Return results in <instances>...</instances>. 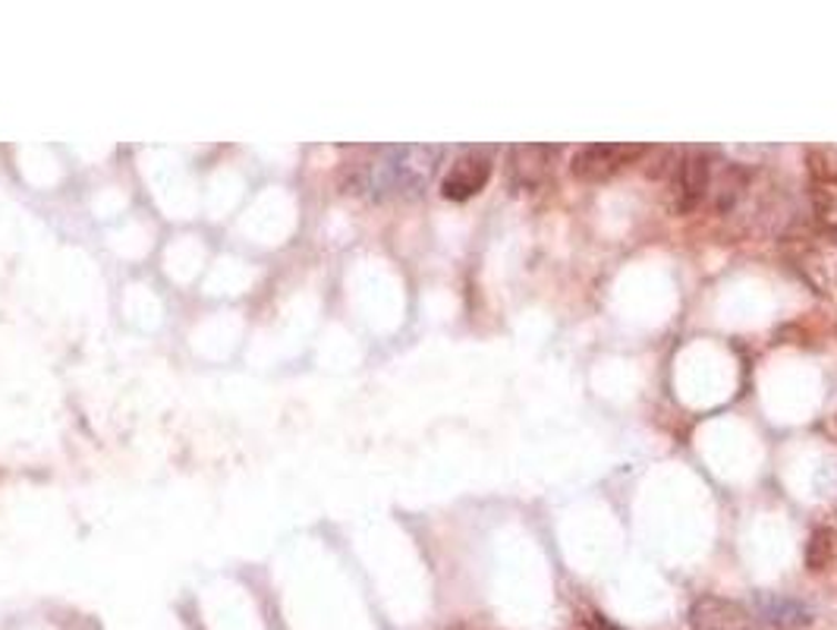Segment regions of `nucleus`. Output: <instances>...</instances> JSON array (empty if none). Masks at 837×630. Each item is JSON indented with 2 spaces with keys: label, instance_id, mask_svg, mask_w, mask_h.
Returning <instances> with one entry per match:
<instances>
[{
  "label": "nucleus",
  "instance_id": "8",
  "mask_svg": "<svg viewBox=\"0 0 837 630\" xmlns=\"http://www.w3.org/2000/svg\"><path fill=\"white\" fill-rule=\"evenodd\" d=\"M809 202H813V215L816 224L828 234H837V174L825 164H809Z\"/></svg>",
  "mask_w": 837,
  "mask_h": 630
},
{
  "label": "nucleus",
  "instance_id": "4",
  "mask_svg": "<svg viewBox=\"0 0 837 630\" xmlns=\"http://www.w3.org/2000/svg\"><path fill=\"white\" fill-rule=\"evenodd\" d=\"M488 180H491V152L467 149L441 177V196L448 202H469L486 190Z\"/></svg>",
  "mask_w": 837,
  "mask_h": 630
},
{
  "label": "nucleus",
  "instance_id": "6",
  "mask_svg": "<svg viewBox=\"0 0 837 630\" xmlns=\"http://www.w3.org/2000/svg\"><path fill=\"white\" fill-rule=\"evenodd\" d=\"M753 614L746 606L724 599V596H700L690 609V628L693 630H749Z\"/></svg>",
  "mask_w": 837,
  "mask_h": 630
},
{
  "label": "nucleus",
  "instance_id": "5",
  "mask_svg": "<svg viewBox=\"0 0 837 630\" xmlns=\"http://www.w3.org/2000/svg\"><path fill=\"white\" fill-rule=\"evenodd\" d=\"M558 155H561V145H513L507 174L520 190H539L551 177Z\"/></svg>",
  "mask_w": 837,
  "mask_h": 630
},
{
  "label": "nucleus",
  "instance_id": "7",
  "mask_svg": "<svg viewBox=\"0 0 837 630\" xmlns=\"http://www.w3.org/2000/svg\"><path fill=\"white\" fill-rule=\"evenodd\" d=\"M749 614H756L759 621L780 630L809 628V624L816 621L813 609H806L799 599L780 596V592H759V596L753 599V611H749Z\"/></svg>",
  "mask_w": 837,
  "mask_h": 630
},
{
  "label": "nucleus",
  "instance_id": "3",
  "mask_svg": "<svg viewBox=\"0 0 837 630\" xmlns=\"http://www.w3.org/2000/svg\"><path fill=\"white\" fill-rule=\"evenodd\" d=\"M712 193V158L705 149H686L671 167V209L693 215Z\"/></svg>",
  "mask_w": 837,
  "mask_h": 630
},
{
  "label": "nucleus",
  "instance_id": "9",
  "mask_svg": "<svg viewBox=\"0 0 837 630\" xmlns=\"http://www.w3.org/2000/svg\"><path fill=\"white\" fill-rule=\"evenodd\" d=\"M831 561H835V532L828 530V527H818V530L809 532V539H806V571H828Z\"/></svg>",
  "mask_w": 837,
  "mask_h": 630
},
{
  "label": "nucleus",
  "instance_id": "10",
  "mask_svg": "<svg viewBox=\"0 0 837 630\" xmlns=\"http://www.w3.org/2000/svg\"><path fill=\"white\" fill-rule=\"evenodd\" d=\"M450 630H479V628H472V624H453Z\"/></svg>",
  "mask_w": 837,
  "mask_h": 630
},
{
  "label": "nucleus",
  "instance_id": "1",
  "mask_svg": "<svg viewBox=\"0 0 837 630\" xmlns=\"http://www.w3.org/2000/svg\"><path fill=\"white\" fill-rule=\"evenodd\" d=\"M445 155L441 145H378L344 164V193L369 202H404L426 193Z\"/></svg>",
  "mask_w": 837,
  "mask_h": 630
},
{
  "label": "nucleus",
  "instance_id": "2",
  "mask_svg": "<svg viewBox=\"0 0 837 630\" xmlns=\"http://www.w3.org/2000/svg\"><path fill=\"white\" fill-rule=\"evenodd\" d=\"M649 155V145L636 142H592L583 145L573 161H570V174L580 183H604L626 164H636L640 158Z\"/></svg>",
  "mask_w": 837,
  "mask_h": 630
}]
</instances>
